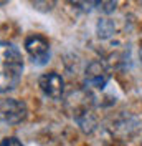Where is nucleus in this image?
<instances>
[{
  "label": "nucleus",
  "instance_id": "f257e3e1",
  "mask_svg": "<svg viewBox=\"0 0 142 146\" xmlns=\"http://www.w3.org/2000/svg\"><path fill=\"white\" fill-rule=\"evenodd\" d=\"M23 75V58L15 45L0 42V93L15 90Z\"/></svg>",
  "mask_w": 142,
  "mask_h": 146
},
{
  "label": "nucleus",
  "instance_id": "f03ea898",
  "mask_svg": "<svg viewBox=\"0 0 142 146\" xmlns=\"http://www.w3.org/2000/svg\"><path fill=\"white\" fill-rule=\"evenodd\" d=\"M73 119L78 123V126L84 133H93L98 128V118L93 110V101L88 100V95H84L83 100H73Z\"/></svg>",
  "mask_w": 142,
  "mask_h": 146
},
{
  "label": "nucleus",
  "instance_id": "7ed1b4c3",
  "mask_svg": "<svg viewBox=\"0 0 142 146\" xmlns=\"http://www.w3.org/2000/svg\"><path fill=\"white\" fill-rule=\"evenodd\" d=\"M25 50L35 65H46L50 62V42L46 40V36L40 33H32L25 38Z\"/></svg>",
  "mask_w": 142,
  "mask_h": 146
},
{
  "label": "nucleus",
  "instance_id": "20e7f679",
  "mask_svg": "<svg viewBox=\"0 0 142 146\" xmlns=\"http://www.w3.org/2000/svg\"><path fill=\"white\" fill-rule=\"evenodd\" d=\"M28 108L25 101L17 98H5L0 101V119L7 125H18L25 121Z\"/></svg>",
  "mask_w": 142,
  "mask_h": 146
},
{
  "label": "nucleus",
  "instance_id": "39448f33",
  "mask_svg": "<svg viewBox=\"0 0 142 146\" xmlns=\"http://www.w3.org/2000/svg\"><path fill=\"white\" fill-rule=\"evenodd\" d=\"M38 86L43 95L50 100H61L64 95V80L56 72L43 73L38 80Z\"/></svg>",
  "mask_w": 142,
  "mask_h": 146
},
{
  "label": "nucleus",
  "instance_id": "423d86ee",
  "mask_svg": "<svg viewBox=\"0 0 142 146\" xmlns=\"http://www.w3.org/2000/svg\"><path fill=\"white\" fill-rule=\"evenodd\" d=\"M86 85L93 90H104L109 83V72L101 60H93L84 72Z\"/></svg>",
  "mask_w": 142,
  "mask_h": 146
},
{
  "label": "nucleus",
  "instance_id": "0eeeda50",
  "mask_svg": "<svg viewBox=\"0 0 142 146\" xmlns=\"http://www.w3.org/2000/svg\"><path fill=\"white\" fill-rule=\"evenodd\" d=\"M139 128V121L134 118L132 115H127V113H122L119 115L117 118L112 121V126H111V131L117 135L121 138H131L135 135Z\"/></svg>",
  "mask_w": 142,
  "mask_h": 146
},
{
  "label": "nucleus",
  "instance_id": "6e6552de",
  "mask_svg": "<svg viewBox=\"0 0 142 146\" xmlns=\"http://www.w3.org/2000/svg\"><path fill=\"white\" fill-rule=\"evenodd\" d=\"M116 23L112 18H101L96 25V33L101 40H109L116 35Z\"/></svg>",
  "mask_w": 142,
  "mask_h": 146
},
{
  "label": "nucleus",
  "instance_id": "1a4fd4ad",
  "mask_svg": "<svg viewBox=\"0 0 142 146\" xmlns=\"http://www.w3.org/2000/svg\"><path fill=\"white\" fill-rule=\"evenodd\" d=\"M117 2L119 0H94V9H98L104 15H109V13H112L116 10Z\"/></svg>",
  "mask_w": 142,
  "mask_h": 146
},
{
  "label": "nucleus",
  "instance_id": "9d476101",
  "mask_svg": "<svg viewBox=\"0 0 142 146\" xmlns=\"http://www.w3.org/2000/svg\"><path fill=\"white\" fill-rule=\"evenodd\" d=\"M30 3L40 12H51L56 5V0H30Z\"/></svg>",
  "mask_w": 142,
  "mask_h": 146
},
{
  "label": "nucleus",
  "instance_id": "9b49d317",
  "mask_svg": "<svg viewBox=\"0 0 142 146\" xmlns=\"http://www.w3.org/2000/svg\"><path fill=\"white\" fill-rule=\"evenodd\" d=\"M73 7L80 10H84V12H89V10L94 7V0H68Z\"/></svg>",
  "mask_w": 142,
  "mask_h": 146
},
{
  "label": "nucleus",
  "instance_id": "f8f14e48",
  "mask_svg": "<svg viewBox=\"0 0 142 146\" xmlns=\"http://www.w3.org/2000/svg\"><path fill=\"white\" fill-rule=\"evenodd\" d=\"M0 146H23V143L15 136H7L0 141Z\"/></svg>",
  "mask_w": 142,
  "mask_h": 146
},
{
  "label": "nucleus",
  "instance_id": "ddd939ff",
  "mask_svg": "<svg viewBox=\"0 0 142 146\" xmlns=\"http://www.w3.org/2000/svg\"><path fill=\"white\" fill-rule=\"evenodd\" d=\"M106 146H127L126 143H122V141H112V143H109V145Z\"/></svg>",
  "mask_w": 142,
  "mask_h": 146
},
{
  "label": "nucleus",
  "instance_id": "4468645a",
  "mask_svg": "<svg viewBox=\"0 0 142 146\" xmlns=\"http://www.w3.org/2000/svg\"><path fill=\"white\" fill-rule=\"evenodd\" d=\"M9 2H10V0H0V7H2V5H7Z\"/></svg>",
  "mask_w": 142,
  "mask_h": 146
},
{
  "label": "nucleus",
  "instance_id": "2eb2a0df",
  "mask_svg": "<svg viewBox=\"0 0 142 146\" xmlns=\"http://www.w3.org/2000/svg\"><path fill=\"white\" fill-rule=\"evenodd\" d=\"M139 60H141V65H142V46L139 48Z\"/></svg>",
  "mask_w": 142,
  "mask_h": 146
},
{
  "label": "nucleus",
  "instance_id": "dca6fc26",
  "mask_svg": "<svg viewBox=\"0 0 142 146\" xmlns=\"http://www.w3.org/2000/svg\"><path fill=\"white\" fill-rule=\"evenodd\" d=\"M141 3H142V0H141Z\"/></svg>",
  "mask_w": 142,
  "mask_h": 146
}]
</instances>
